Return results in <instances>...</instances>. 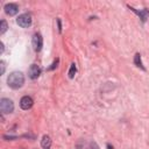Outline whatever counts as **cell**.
Masks as SVG:
<instances>
[{
	"label": "cell",
	"instance_id": "obj_1",
	"mask_svg": "<svg viewBox=\"0 0 149 149\" xmlns=\"http://www.w3.org/2000/svg\"><path fill=\"white\" fill-rule=\"evenodd\" d=\"M23 83H24V76L20 71H13L12 73H9V76L7 78L8 86L14 88V90H17V88L22 87Z\"/></svg>",
	"mask_w": 149,
	"mask_h": 149
},
{
	"label": "cell",
	"instance_id": "obj_2",
	"mask_svg": "<svg viewBox=\"0 0 149 149\" xmlns=\"http://www.w3.org/2000/svg\"><path fill=\"white\" fill-rule=\"evenodd\" d=\"M0 111L2 114H8L14 111V102L8 98H2L0 100Z\"/></svg>",
	"mask_w": 149,
	"mask_h": 149
},
{
	"label": "cell",
	"instance_id": "obj_3",
	"mask_svg": "<svg viewBox=\"0 0 149 149\" xmlns=\"http://www.w3.org/2000/svg\"><path fill=\"white\" fill-rule=\"evenodd\" d=\"M16 23L22 28H28L31 24V17L29 14H21L16 19Z\"/></svg>",
	"mask_w": 149,
	"mask_h": 149
},
{
	"label": "cell",
	"instance_id": "obj_4",
	"mask_svg": "<svg viewBox=\"0 0 149 149\" xmlns=\"http://www.w3.org/2000/svg\"><path fill=\"white\" fill-rule=\"evenodd\" d=\"M31 42H33V47H34V49L36 51H40L42 49V47H43V38H42L41 34H35L33 36V41Z\"/></svg>",
	"mask_w": 149,
	"mask_h": 149
},
{
	"label": "cell",
	"instance_id": "obj_5",
	"mask_svg": "<svg viewBox=\"0 0 149 149\" xmlns=\"http://www.w3.org/2000/svg\"><path fill=\"white\" fill-rule=\"evenodd\" d=\"M40 74H41V69H40V66L36 65V64H31L30 68H29V70H28V76H29V78H30V79H36Z\"/></svg>",
	"mask_w": 149,
	"mask_h": 149
},
{
	"label": "cell",
	"instance_id": "obj_6",
	"mask_svg": "<svg viewBox=\"0 0 149 149\" xmlns=\"http://www.w3.org/2000/svg\"><path fill=\"white\" fill-rule=\"evenodd\" d=\"M33 104H34V100L30 97H28V95L22 97L21 100H20V107L22 109H29V108H31Z\"/></svg>",
	"mask_w": 149,
	"mask_h": 149
},
{
	"label": "cell",
	"instance_id": "obj_7",
	"mask_svg": "<svg viewBox=\"0 0 149 149\" xmlns=\"http://www.w3.org/2000/svg\"><path fill=\"white\" fill-rule=\"evenodd\" d=\"M5 12L6 14H8L9 16H13L15 15L17 12H19V7L15 5V3H7L5 6Z\"/></svg>",
	"mask_w": 149,
	"mask_h": 149
},
{
	"label": "cell",
	"instance_id": "obj_8",
	"mask_svg": "<svg viewBox=\"0 0 149 149\" xmlns=\"http://www.w3.org/2000/svg\"><path fill=\"white\" fill-rule=\"evenodd\" d=\"M41 146L43 149H50L51 147V139L48 136V135H44L41 140Z\"/></svg>",
	"mask_w": 149,
	"mask_h": 149
},
{
	"label": "cell",
	"instance_id": "obj_9",
	"mask_svg": "<svg viewBox=\"0 0 149 149\" xmlns=\"http://www.w3.org/2000/svg\"><path fill=\"white\" fill-rule=\"evenodd\" d=\"M132 9L141 17V20H142L143 22L147 20V17H148V15H149V10H148V9H142V10H136L135 8H132Z\"/></svg>",
	"mask_w": 149,
	"mask_h": 149
},
{
	"label": "cell",
	"instance_id": "obj_10",
	"mask_svg": "<svg viewBox=\"0 0 149 149\" xmlns=\"http://www.w3.org/2000/svg\"><path fill=\"white\" fill-rule=\"evenodd\" d=\"M134 63H135L136 66H139V68H141V69L144 70V68H143V65H142V61H141V56H140V54H136V55H135Z\"/></svg>",
	"mask_w": 149,
	"mask_h": 149
},
{
	"label": "cell",
	"instance_id": "obj_11",
	"mask_svg": "<svg viewBox=\"0 0 149 149\" xmlns=\"http://www.w3.org/2000/svg\"><path fill=\"white\" fill-rule=\"evenodd\" d=\"M76 72H77V66H76L74 63H72L71 66H70V70H69V78H73Z\"/></svg>",
	"mask_w": 149,
	"mask_h": 149
},
{
	"label": "cell",
	"instance_id": "obj_12",
	"mask_svg": "<svg viewBox=\"0 0 149 149\" xmlns=\"http://www.w3.org/2000/svg\"><path fill=\"white\" fill-rule=\"evenodd\" d=\"M6 30H7V23H6V21H5V20H2V21H1V29H0V34H3Z\"/></svg>",
	"mask_w": 149,
	"mask_h": 149
},
{
	"label": "cell",
	"instance_id": "obj_13",
	"mask_svg": "<svg viewBox=\"0 0 149 149\" xmlns=\"http://www.w3.org/2000/svg\"><path fill=\"white\" fill-rule=\"evenodd\" d=\"M58 62H59V59H56V61H55V62H54V63L51 64V66H49V68H48V70H49V71H50V70H54V69H55V68L57 66Z\"/></svg>",
	"mask_w": 149,
	"mask_h": 149
},
{
	"label": "cell",
	"instance_id": "obj_14",
	"mask_svg": "<svg viewBox=\"0 0 149 149\" xmlns=\"http://www.w3.org/2000/svg\"><path fill=\"white\" fill-rule=\"evenodd\" d=\"M87 149H99V147H98V144L95 142H92V143H90Z\"/></svg>",
	"mask_w": 149,
	"mask_h": 149
},
{
	"label": "cell",
	"instance_id": "obj_15",
	"mask_svg": "<svg viewBox=\"0 0 149 149\" xmlns=\"http://www.w3.org/2000/svg\"><path fill=\"white\" fill-rule=\"evenodd\" d=\"M0 66H1V74H3V72H5V69H6V65H5V62L3 61H1L0 62Z\"/></svg>",
	"mask_w": 149,
	"mask_h": 149
},
{
	"label": "cell",
	"instance_id": "obj_16",
	"mask_svg": "<svg viewBox=\"0 0 149 149\" xmlns=\"http://www.w3.org/2000/svg\"><path fill=\"white\" fill-rule=\"evenodd\" d=\"M0 45H1V52L3 51V43H0Z\"/></svg>",
	"mask_w": 149,
	"mask_h": 149
},
{
	"label": "cell",
	"instance_id": "obj_17",
	"mask_svg": "<svg viewBox=\"0 0 149 149\" xmlns=\"http://www.w3.org/2000/svg\"><path fill=\"white\" fill-rule=\"evenodd\" d=\"M107 147H108V149H113V148H111V146H109V144H108Z\"/></svg>",
	"mask_w": 149,
	"mask_h": 149
}]
</instances>
